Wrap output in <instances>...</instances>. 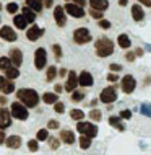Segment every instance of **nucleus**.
Instances as JSON below:
<instances>
[{
    "instance_id": "f257e3e1",
    "label": "nucleus",
    "mask_w": 151,
    "mask_h": 155,
    "mask_svg": "<svg viewBox=\"0 0 151 155\" xmlns=\"http://www.w3.org/2000/svg\"><path fill=\"white\" fill-rule=\"evenodd\" d=\"M16 98L23 104H26L28 108H36L37 103H39V95L33 88H20L16 91Z\"/></svg>"
},
{
    "instance_id": "f03ea898",
    "label": "nucleus",
    "mask_w": 151,
    "mask_h": 155,
    "mask_svg": "<svg viewBox=\"0 0 151 155\" xmlns=\"http://www.w3.org/2000/svg\"><path fill=\"white\" fill-rule=\"evenodd\" d=\"M94 49H96L98 57H109L114 54V43H112V39L102 36L94 43Z\"/></svg>"
},
{
    "instance_id": "7ed1b4c3",
    "label": "nucleus",
    "mask_w": 151,
    "mask_h": 155,
    "mask_svg": "<svg viewBox=\"0 0 151 155\" xmlns=\"http://www.w3.org/2000/svg\"><path fill=\"white\" fill-rule=\"evenodd\" d=\"M77 131L80 134H85V136H90L91 139H94L98 136V126L93 123H86V121H78L77 123Z\"/></svg>"
},
{
    "instance_id": "20e7f679",
    "label": "nucleus",
    "mask_w": 151,
    "mask_h": 155,
    "mask_svg": "<svg viewBox=\"0 0 151 155\" xmlns=\"http://www.w3.org/2000/svg\"><path fill=\"white\" fill-rule=\"evenodd\" d=\"M11 116L16 119H20V121H26L28 119V116H29V113H28V106L26 104H23L21 101H15V103H11Z\"/></svg>"
},
{
    "instance_id": "39448f33",
    "label": "nucleus",
    "mask_w": 151,
    "mask_h": 155,
    "mask_svg": "<svg viewBox=\"0 0 151 155\" xmlns=\"http://www.w3.org/2000/svg\"><path fill=\"white\" fill-rule=\"evenodd\" d=\"M73 41L77 44H88L93 41V36H91V33L88 28H77V30L73 31Z\"/></svg>"
},
{
    "instance_id": "423d86ee",
    "label": "nucleus",
    "mask_w": 151,
    "mask_h": 155,
    "mask_svg": "<svg viewBox=\"0 0 151 155\" xmlns=\"http://www.w3.org/2000/svg\"><path fill=\"white\" fill-rule=\"evenodd\" d=\"M99 101H102L104 104H112L114 101H117V88L115 87H106L102 88L99 95Z\"/></svg>"
},
{
    "instance_id": "0eeeda50",
    "label": "nucleus",
    "mask_w": 151,
    "mask_h": 155,
    "mask_svg": "<svg viewBox=\"0 0 151 155\" xmlns=\"http://www.w3.org/2000/svg\"><path fill=\"white\" fill-rule=\"evenodd\" d=\"M120 88H122V91H124V93H127V95L133 93V91H135V88H137V80H135V77H133V75H130V74L124 75L122 80H120Z\"/></svg>"
},
{
    "instance_id": "6e6552de",
    "label": "nucleus",
    "mask_w": 151,
    "mask_h": 155,
    "mask_svg": "<svg viewBox=\"0 0 151 155\" xmlns=\"http://www.w3.org/2000/svg\"><path fill=\"white\" fill-rule=\"evenodd\" d=\"M34 65L37 70H42L46 65H47V52H46L44 48L36 49L34 52Z\"/></svg>"
},
{
    "instance_id": "1a4fd4ad",
    "label": "nucleus",
    "mask_w": 151,
    "mask_h": 155,
    "mask_svg": "<svg viewBox=\"0 0 151 155\" xmlns=\"http://www.w3.org/2000/svg\"><path fill=\"white\" fill-rule=\"evenodd\" d=\"M67 12H65V8L64 7H60V5H57L55 8H54V20H55V25L57 26H60V28H64L65 25H67Z\"/></svg>"
},
{
    "instance_id": "9d476101",
    "label": "nucleus",
    "mask_w": 151,
    "mask_h": 155,
    "mask_svg": "<svg viewBox=\"0 0 151 155\" xmlns=\"http://www.w3.org/2000/svg\"><path fill=\"white\" fill-rule=\"evenodd\" d=\"M64 8H65L67 13H68L70 16H73V18H83V16H85V10H83L81 5H77V3H67Z\"/></svg>"
},
{
    "instance_id": "9b49d317",
    "label": "nucleus",
    "mask_w": 151,
    "mask_h": 155,
    "mask_svg": "<svg viewBox=\"0 0 151 155\" xmlns=\"http://www.w3.org/2000/svg\"><path fill=\"white\" fill-rule=\"evenodd\" d=\"M78 85H80L78 75L75 74V70H70V72H68V77H67V82H65V91L72 93L73 90H77Z\"/></svg>"
},
{
    "instance_id": "f8f14e48",
    "label": "nucleus",
    "mask_w": 151,
    "mask_h": 155,
    "mask_svg": "<svg viewBox=\"0 0 151 155\" xmlns=\"http://www.w3.org/2000/svg\"><path fill=\"white\" fill-rule=\"evenodd\" d=\"M11 111H8L7 108H0V129H7L11 126Z\"/></svg>"
},
{
    "instance_id": "ddd939ff",
    "label": "nucleus",
    "mask_w": 151,
    "mask_h": 155,
    "mask_svg": "<svg viewBox=\"0 0 151 155\" xmlns=\"http://www.w3.org/2000/svg\"><path fill=\"white\" fill-rule=\"evenodd\" d=\"M0 91H3L5 95L13 93V91H15V83L11 82V78L0 77Z\"/></svg>"
},
{
    "instance_id": "4468645a",
    "label": "nucleus",
    "mask_w": 151,
    "mask_h": 155,
    "mask_svg": "<svg viewBox=\"0 0 151 155\" xmlns=\"http://www.w3.org/2000/svg\"><path fill=\"white\" fill-rule=\"evenodd\" d=\"M0 38H2L3 41H8V43H13L16 41V33L13 31V28L10 26H2V30H0Z\"/></svg>"
},
{
    "instance_id": "2eb2a0df",
    "label": "nucleus",
    "mask_w": 151,
    "mask_h": 155,
    "mask_svg": "<svg viewBox=\"0 0 151 155\" xmlns=\"http://www.w3.org/2000/svg\"><path fill=\"white\" fill-rule=\"evenodd\" d=\"M42 35H44V30H42V28H39L37 25H33V26L26 31V38L29 41H37Z\"/></svg>"
},
{
    "instance_id": "dca6fc26",
    "label": "nucleus",
    "mask_w": 151,
    "mask_h": 155,
    "mask_svg": "<svg viewBox=\"0 0 151 155\" xmlns=\"http://www.w3.org/2000/svg\"><path fill=\"white\" fill-rule=\"evenodd\" d=\"M8 57L11 59V62H13L15 67H20V65L23 64V52L20 51V49H16V48L10 49V54H8Z\"/></svg>"
},
{
    "instance_id": "f3484780",
    "label": "nucleus",
    "mask_w": 151,
    "mask_h": 155,
    "mask_svg": "<svg viewBox=\"0 0 151 155\" xmlns=\"http://www.w3.org/2000/svg\"><path fill=\"white\" fill-rule=\"evenodd\" d=\"M78 82L81 87H91L93 85V75H91L88 70H81V74L78 75Z\"/></svg>"
},
{
    "instance_id": "a211bd4d",
    "label": "nucleus",
    "mask_w": 151,
    "mask_h": 155,
    "mask_svg": "<svg viewBox=\"0 0 151 155\" xmlns=\"http://www.w3.org/2000/svg\"><path fill=\"white\" fill-rule=\"evenodd\" d=\"M5 145L8 149H11V150H16V149H20V145H21V137L20 136H8L7 139H5Z\"/></svg>"
},
{
    "instance_id": "6ab92c4d",
    "label": "nucleus",
    "mask_w": 151,
    "mask_h": 155,
    "mask_svg": "<svg viewBox=\"0 0 151 155\" xmlns=\"http://www.w3.org/2000/svg\"><path fill=\"white\" fill-rule=\"evenodd\" d=\"M132 18L135 21H141L145 18V12H143V7L141 3H137V5H132Z\"/></svg>"
},
{
    "instance_id": "aec40b11",
    "label": "nucleus",
    "mask_w": 151,
    "mask_h": 155,
    "mask_svg": "<svg viewBox=\"0 0 151 155\" xmlns=\"http://www.w3.org/2000/svg\"><path fill=\"white\" fill-rule=\"evenodd\" d=\"M60 140L64 142L67 145H72L75 142V134L73 131H70V129H64V131L60 132Z\"/></svg>"
},
{
    "instance_id": "412c9836",
    "label": "nucleus",
    "mask_w": 151,
    "mask_h": 155,
    "mask_svg": "<svg viewBox=\"0 0 151 155\" xmlns=\"http://www.w3.org/2000/svg\"><path fill=\"white\" fill-rule=\"evenodd\" d=\"M90 7L99 12H106L109 8V2L107 0H90Z\"/></svg>"
},
{
    "instance_id": "4be33fe9",
    "label": "nucleus",
    "mask_w": 151,
    "mask_h": 155,
    "mask_svg": "<svg viewBox=\"0 0 151 155\" xmlns=\"http://www.w3.org/2000/svg\"><path fill=\"white\" fill-rule=\"evenodd\" d=\"M109 124L120 132L125 131V126L122 124V118H120V116H111V118H109Z\"/></svg>"
},
{
    "instance_id": "5701e85b",
    "label": "nucleus",
    "mask_w": 151,
    "mask_h": 155,
    "mask_svg": "<svg viewBox=\"0 0 151 155\" xmlns=\"http://www.w3.org/2000/svg\"><path fill=\"white\" fill-rule=\"evenodd\" d=\"M42 101L47 104H54L55 101H58V93L57 91H46L42 95Z\"/></svg>"
},
{
    "instance_id": "b1692460",
    "label": "nucleus",
    "mask_w": 151,
    "mask_h": 155,
    "mask_svg": "<svg viewBox=\"0 0 151 155\" xmlns=\"http://www.w3.org/2000/svg\"><path fill=\"white\" fill-rule=\"evenodd\" d=\"M26 5L29 8H33L36 13H39V12H42V8H44V0H26Z\"/></svg>"
},
{
    "instance_id": "393cba45",
    "label": "nucleus",
    "mask_w": 151,
    "mask_h": 155,
    "mask_svg": "<svg viewBox=\"0 0 151 155\" xmlns=\"http://www.w3.org/2000/svg\"><path fill=\"white\" fill-rule=\"evenodd\" d=\"M13 23H15V26L18 28V30H24V28L28 26V20L24 18V15H15V18H13Z\"/></svg>"
},
{
    "instance_id": "a878e982",
    "label": "nucleus",
    "mask_w": 151,
    "mask_h": 155,
    "mask_svg": "<svg viewBox=\"0 0 151 155\" xmlns=\"http://www.w3.org/2000/svg\"><path fill=\"white\" fill-rule=\"evenodd\" d=\"M117 44H119L122 49H128L130 46H132V41H130L128 35H119L117 36Z\"/></svg>"
},
{
    "instance_id": "bb28decb",
    "label": "nucleus",
    "mask_w": 151,
    "mask_h": 155,
    "mask_svg": "<svg viewBox=\"0 0 151 155\" xmlns=\"http://www.w3.org/2000/svg\"><path fill=\"white\" fill-rule=\"evenodd\" d=\"M21 13L24 15V18L28 20V23H34V20H36V12L33 10V8H29L28 5H26V7H23Z\"/></svg>"
},
{
    "instance_id": "cd10ccee",
    "label": "nucleus",
    "mask_w": 151,
    "mask_h": 155,
    "mask_svg": "<svg viewBox=\"0 0 151 155\" xmlns=\"http://www.w3.org/2000/svg\"><path fill=\"white\" fill-rule=\"evenodd\" d=\"M3 72H5V77L11 78V80L20 77V70H18V67H15V65H10L7 70H3Z\"/></svg>"
},
{
    "instance_id": "c85d7f7f",
    "label": "nucleus",
    "mask_w": 151,
    "mask_h": 155,
    "mask_svg": "<svg viewBox=\"0 0 151 155\" xmlns=\"http://www.w3.org/2000/svg\"><path fill=\"white\" fill-rule=\"evenodd\" d=\"M90 147H91V137L81 134V136H80V149H81V150H88Z\"/></svg>"
},
{
    "instance_id": "c756f323",
    "label": "nucleus",
    "mask_w": 151,
    "mask_h": 155,
    "mask_svg": "<svg viewBox=\"0 0 151 155\" xmlns=\"http://www.w3.org/2000/svg\"><path fill=\"white\" fill-rule=\"evenodd\" d=\"M57 67L55 65H50L49 67V69H47V72H46V80H47V82H54V80H55V77H57Z\"/></svg>"
},
{
    "instance_id": "7c9ffc66",
    "label": "nucleus",
    "mask_w": 151,
    "mask_h": 155,
    "mask_svg": "<svg viewBox=\"0 0 151 155\" xmlns=\"http://www.w3.org/2000/svg\"><path fill=\"white\" fill-rule=\"evenodd\" d=\"M70 118H72L73 121H81L83 118H85V113H83L81 110H78V108H73V110L70 111Z\"/></svg>"
},
{
    "instance_id": "2f4dec72",
    "label": "nucleus",
    "mask_w": 151,
    "mask_h": 155,
    "mask_svg": "<svg viewBox=\"0 0 151 155\" xmlns=\"http://www.w3.org/2000/svg\"><path fill=\"white\" fill-rule=\"evenodd\" d=\"M88 116H90L91 121H94V123H99L101 118H102V113H101V110H96V108H94V110L90 111V114H88Z\"/></svg>"
},
{
    "instance_id": "473e14b6",
    "label": "nucleus",
    "mask_w": 151,
    "mask_h": 155,
    "mask_svg": "<svg viewBox=\"0 0 151 155\" xmlns=\"http://www.w3.org/2000/svg\"><path fill=\"white\" fill-rule=\"evenodd\" d=\"M83 98H85V93H83V91H80V90H73L72 91V101L73 103L83 101Z\"/></svg>"
},
{
    "instance_id": "72a5a7b5",
    "label": "nucleus",
    "mask_w": 151,
    "mask_h": 155,
    "mask_svg": "<svg viewBox=\"0 0 151 155\" xmlns=\"http://www.w3.org/2000/svg\"><path fill=\"white\" fill-rule=\"evenodd\" d=\"M10 65H13L10 57H0V70H7Z\"/></svg>"
},
{
    "instance_id": "f704fd0d",
    "label": "nucleus",
    "mask_w": 151,
    "mask_h": 155,
    "mask_svg": "<svg viewBox=\"0 0 151 155\" xmlns=\"http://www.w3.org/2000/svg\"><path fill=\"white\" fill-rule=\"evenodd\" d=\"M49 147H50V150H57L58 149V145H60V137H58V139H55V137H49Z\"/></svg>"
},
{
    "instance_id": "c9c22d12",
    "label": "nucleus",
    "mask_w": 151,
    "mask_h": 155,
    "mask_svg": "<svg viewBox=\"0 0 151 155\" xmlns=\"http://www.w3.org/2000/svg\"><path fill=\"white\" fill-rule=\"evenodd\" d=\"M36 139L37 140H47L49 139V131L47 129H39L36 134Z\"/></svg>"
},
{
    "instance_id": "e433bc0d",
    "label": "nucleus",
    "mask_w": 151,
    "mask_h": 155,
    "mask_svg": "<svg viewBox=\"0 0 151 155\" xmlns=\"http://www.w3.org/2000/svg\"><path fill=\"white\" fill-rule=\"evenodd\" d=\"M28 149H29V152H37V149H39V140L37 139L29 140L28 142Z\"/></svg>"
},
{
    "instance_id": "4c0bfd02",
    "label": "nucleus",
    "mask_w": 151,
    "mask_h": 155,
    "mask_svg": "<svg viewBox=\"0 0 151 155\" xmlns=\"http://www.w3.org/2000/svg\"><path fill=\"white\" fill-rule=\"evenodd\" d=\"M52 52H54V56H55V61H60L62 59V48L58 44H54L52 46Z\"/></svg>"
},
{
    "instance_id": "58836bf2",
    "label": "nucleus",
    "mask_w": 151,
    "mask_h": 155,
    "mask_svg": "<svg viewBox=\"0 0 151 155\" xmlns=\"http://www.w3.org/2000/svg\"><path fill=\"white\" fill-rule=\"evenodd\" d=\"M141 114H145V116H148V118H151V104L149 103H143L141 104Z\"/></svg>"
},
{
    "instance_id": "ea45409f",
    "label": "nucleus",
    "mask_w": 151,
    "mask_h": 155,
    "mask_svg": "<svg viewBox=\"0 0 151 155\" xmlns=\"http://www.w3.org/2000/svg\"><path fill=\"white\" fill-rule=\"evenodd\" d=\"M54 111L58 113V114H64V111H65V104L62 103V101H55V103H54Z\"/></svg>"
},
{
    "instance_id": "a19ab883",
    "label": "nucleus",
    "mask_w": 151,
    "mask_h": 155,
    "mask_svg": "<svg viewBox=\"0 0 151 155\" xmlns=\"http://www.w3.org/2000/svg\"><path fill=\"white\" fill-rule=\"evenodd\" d=\"M18 3H15V2H10V3H8V5H7V12H8V13H11V15H15L16 13V12H18Z\"/></svg>"
},
{
    "instance_id": "79ce46f5",
    "label": "nucleus",
    "mask_w": 151,
    "mask_h": 155,
    "mask_svg": "<svg viewBox=\"0 0 151 155\" xmlns=\"http://www.w3.org/2000/svg\"><path fill=\"white\" fill-rule=\"evenodd\" d=\"M98 25H99V28H102V30H109V28H111V21H109V20H102V18H101Z\"/></svg>"
},
{
    "instance_id": "37998d69",
    "label": "nucleus",
    "mask_w": 151,
    "mask_h": 155,
    "mask_svg": "<svg viewBox=\"0 0 151 155\" xmlns=\"http://www.w3.org/2000/svg\"><path fill=\"white\" fill-rule=\"evenodd\" d=\"M90 15L93 16V18H96V20H101V18H102V12L94 10V8H91V10H90Z\"/></svg>"
},
{
    "instance_id": "c03bdc74",
    "label": "nucleus",
    "mask_w": 151,
    "mask_h": 155,
    "mask_svg": "<svg viewBox=\"0 0 151 155\" xmlns=\"http://www.w3.org/2000/svg\"><path fill=\"white\" fill-rule=\"evenodd\" d=\"M135 57H137L135 51H128L127 54H125V61H127V62H133V61H135Z\"/></svg>"
},
{
    "instance_id": "a18cd8bd",
    "label": "nucleus",
    "mask_w": 151,
    "mask_h": 155,
    "mask_svg": "<svg viewBox=\"0 0 151 155\" xmlns=\"http://www.w3.org/2000/svg\"><path fill=\"white\" fill-rule=\"evenodd\" d=\"M119 116H120L122 119H130V118H132V111H130V110H122Z\"/></svg>"
},
{
    "instance_id": "49530a36",
    "label": "nucleus",
    "mask_w": 151,
    "mask_h": 155,
    "mask_svg": "<svg viewBox=\"0 0 151 155\" xmlns=\"http://www.w3.org/2000/svg\"><path fill=\"white\" fill-rule=\"evenodd\" d=\"M107 82H119V75H117V72L107 74Z\"/></svg>"
},
{
    "instance_id": "de8ad7c7",
    "label": "nucleus",
    "mask_w": 151,
    "mask_h": 155,
    "mask_svg": "<svg viewBox=\"0 0 151 155\" xmlns=\"http://www.w3.org/2000/svg\"><path fill=\"white\" fill-rule=\"evenodd\" d=\"M58 121H55V119H50L49 123H47V129H58Z\"/></svg>"
},
{
    "instance_id": "09e8293b",
    "label": "nucleus",
    "mask_w": 151,
    "mask_h": 155,
    "mask_svg": "<svg viewBox=\"0 0 151 155\" xmlns=\"http://www.w3.org/2000/svg\"><path fill=\"white\" fill-rule=\"evenodd\" d=\"M109 69H111L112 72H120V70H122V65H119V64H111V65H109Z\"/></svg>"
},
{
    "instance_id": "8fccbe9b",
    "label": "nucleus",
    "mask_w": 151,
    "mask_h": 155,
    "mask_svg": "<svg viewBox=\"0 0 151 155\" xmlns=\"http://www.w3.org/2000/svg\"><path fill=\"white\" fill-rule=\"evenodd\" d=\"M5 139H7V136H5V132H3V129H2V131H0V145L5 144Z\"/></svg>"
},
{
    "instance_id": "3c124183",
    "label": "nucleus",
    "mask_w": 151,
    "mask_h": 155,
    "mask_svg": "<svg viewBox=\"0 0 151 155\" xmlns=\"http://www.w3.org/2000/svg\"><path fill=\"white\" fill-rule=\"evenodd\" d=\"M58 75H60V77H67L68 72H67V69H58Z\"/></svg>"
},
{
    "instance_id": "603ef678",
    "label": "nucleus",
    "mask_w": 151,
    "mask_h": 155,
    "mask_svg": "<svg viewBox=\"0 0 151 155\" xmlns=\"http://www.w3.org/2000/svg\"><path fill=\"white\" fill-rule=\"evenodd\" d=\"M138 2H140L141 5H145V7H151V0H138Z\"/></svg>"
},
{
    "instance_id": "864d4df0",
    "label": "nucleus",
    "mask_w": 151,
    "mask_h": 155,
    "mask_svg": "<svg viewBox=\"0 0 151 155\" xmlns=\"http://www.w3.org/2000/svg\"><path fill=\"white\" fill-rule=\"evenodd\" d=\"M54 5V0H44V7H47V8H50Z\"/></svg>"
},
{
    "instance_id": "5fc2aeb1",
    "label": "nucleus",
    "mask_w": 151,
    "mask_h": 155,
    "mask_svg": "<svg viewBox=\"0 0 151 155\" xmlns=\"http://www.w3.org/2000/svg\"><path fill=\"white\" fill-rule=\"evenodd\" d=\"M72 2H73V3H77V5H81V7H83V5H86V0H72Z\"/></svg>"
},
{
    "instance_id": "6e6d98bb",
    "label": "nucleus",
    "mask_w": 151,
    "mask_h": 155,
    "mask_svg": "<svg viewBox=\"0 0 151 155\" xmlns=\"http://www.w3.org/2000/svg\"><path fill=\"white\" fill-rule=\"evenodd\" d=\"M64 90H65V87L58 85V83H57V85H55V91H57V93H62V91H64Z\"/></svg>"
},
{
    "instance_id": "4d7b16f0",
    "label": "nucleus",
    "mask_w": 151,
    "mask_h": 155,
    "mask_svg": "<svg viewBox=\"0 0 151 155\" xmlns=\"http://www.w3.org/2000/svg\"><path fill=\"white\" fill-rule=\"evenodd\" d=\"M127 2H128V0H119V5L120 7H125V5H127Z\"/></svg>"
},
{
    "instance_id": "13d9d810",
    "label": "nucleus",
    "mask_w": 151,
    "mask_h": 155,
    "mask_svg": "<svg viewBox=\"0 0 151 155\" xmlns=\"http://www.w3.org/2000/svg\"><path fill=\"white\" fill-rule=\"evenodd\" d=\"M135 52H137V56H143V49H141V48H138Z\"/></svg>"
},
{
    "instance_id": "bf43d9fd",
    "label": "nucleus",
    "mask_w": 151,
    "mask_h": 155,
    "mask_svg": "<svg viewBox=\"0 0 151 155\" xmlns=\"http://www.w3.org/2000/svg\"><path fill=\"white\" fill-rule=\"evenodd\" d=\"M7 103V98L5 96H0V104H5Z\"/></svg>"
},
{
    "instance_id": "052dcab7",
    "label": "nucleus",
    "mask_w": 151,
    "mask_h": 155,
    "mask_svg": "<svg viewBox=\"0 0 151 155\" xmlns=\"http://www.w3.org/2000/svg\"><path fill=\"white\" fill-rule=\"evenodd\" d=\"M96 104H98V100H91V106H93V108H94V106H96Z\"/></svg>"
},
{
    "instance_id": "680f3d73",
    "label": "nucleus",
    "mask_w": 151,
    "mask_h": 155,
    "mask_svg": "<svg viewBox=\"0 0 151 155\" xmlns=\"http://www.w3.org/2000/svg\"><path fill=\"white\" fill-rule=\"evenodd\" d=\"M0 8H2V3H0Z\"/></svg>"
},
{
    "instance_id": "e2e57ef3",
    "label": "nucleus",
    "mask_w": 151,
    "mask_h": 155,
    "mask_svg": "<svg viewBox=\"0 0 151 155\" xmlns=\"http://www.w3.org/2000/svg\"><path fill=\"white\" fill-rule=\"evenodd\" d=\"M0 20H2V18H0Z\"/></svg>"
}]
</instances>
